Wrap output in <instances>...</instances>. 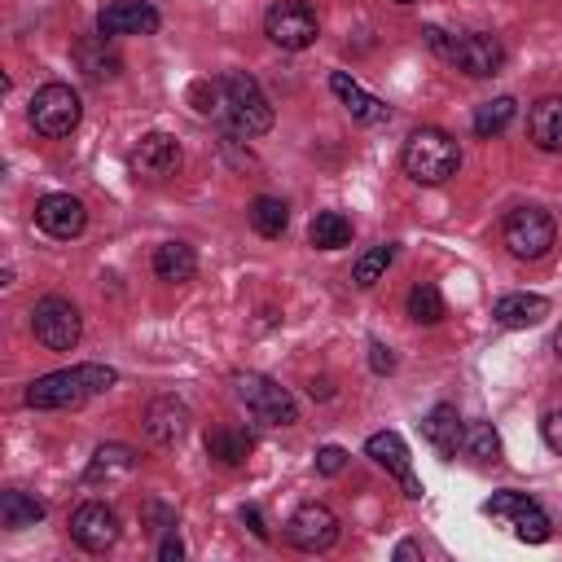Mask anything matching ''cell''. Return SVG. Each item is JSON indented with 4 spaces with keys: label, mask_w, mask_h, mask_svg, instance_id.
I'll list each match as a JSON object with an SVG mask.
<instances>
[{
    "label": "cell",
    "mask_w": 562,
    "mask_h": 562,
    "mask_svg": "<svg viewBox=\"0 0 562 562\" xmlns=\"http://www.w3.org/2000/svg\"><path fill=\"white\" fill-rule=\"evenodd\" d=\"M193 272H198V255H193L189 241H162V246L154 250V277H158V281L184 285V281H193Z\"/></svg>",
    "instance_id": "obj_23"
},
{
    "label": "cell",
    "mask_w": 562,
    "mask_h": 562,
    "mask_svg": "<svg viewBox=\"0 0 562 562\" xmlns=\"http://www.w3.org/2000/svg\"><path fill=\"white\" fill-rule=\"evenodd\" d=\"M329 88H334V97L347 105L351 119H360V123H386V119H391V110H386L378 97H369L347 70H334V75H329Z\"/></svg>",
    "instance_id": "obj_20"
},
{
    "label": "cell",
    "mask_w": 562,
    "mask_h": 562,
    "mask_svg": "<svg viewBox=\"0 0 562 562\" xmlns=\"http://www.w3.org/2000/svg\"><path fill=\"white\" fill-rule=\"evenodd\" d=\"M119 382V373L110 364H70L57 373H44L26 386V404L31 408H79L92 395H105Z\"/></svg>",
    "instance_id": "obj_1"
},
{
    "label": "cell",
    "mask_w": 562,
    "mask_h": 562,
    "mask_svg": "<svg viewBox=\"0 0 562 562\" xmlns=\"http://www.w3.org/2000/svg\"><path fill=\"white\" fill-rule=\"evenodd\" d=\"M136 470V452L127 443H101L83 470V483H119Z\"/></svg>",
    "instance_id": "obj_22"
},
{
    "label": "cell",
    "mask_w": 562,
    "mask_h": 562,
    "mask_svg": "<svg viewBox=\"0 0 562 562\" xmlns=\"http://www.w3.org/2000/svg\"><path fill=\"white\" fill-rule=\"evenodd\" d=\"M369 364H373V373H391V369H395L391 347H386V342H369Z\"/></svg>",
    "instance_id": "obj_38"
},
{
    "label": "cell",
    "mask_w": 562,
    "mask_h": 562,
    "mask_svg": "<svg viewBox=\"0 0 562 562\" xmlns=\"http://www.w3.org/2000/svg\"><path fill=\"white\" fill-rule=\"evenodd\" d=\"M250 435L241 430V426H215L211 435H206V452H211V461H220V465H228V470H237V465H246V457H250Z\"/></svg>",
    "instance_id": "obj_24"
},
{
    "label": "cell",
    "mask_w": 562,
    "mask_h": 562,
    "mask_svg": "<svg viewBox=\"0 0 562 562\" xmlns=\"http://www.w3.org/2000/svg\"><path fill=\"white\" fill-rule=\"evenodd\" d=\"M461 167V149L443 127H417L404 140V171L417 184H443L448 176H457Z\"/></svg>",
    "instance_id": "obj_2"
},
{
    "label": "cell",
    "mask_w": 562,
    "mask_h": 562,
    "mask_svg": "<svg viewBox=\"0 0 562 562\" xmlns=\"http://www.w3.org/2000/svg\"><path fill=\"white\" fill-rule=\"evenodd\" d=\"M448 61H452L461 75H470V79H487V75H496V70L505 66V48H501L496 35L474 31V35H461V40L452 44Z\"/></svg>",
    "instance_id": "obj_12"
},
{
    "label": "cell",
    "mask_w": 562,
    "mask_h": 562,
    "mask_svg": "<svg viewBox=\"0 0 562 562\" xmlns=\"http://www.w3.org/2000/svg\"><path fill=\"white\" fill-rule=\"evenodd\" d=\"M224 114H228L233 132H241V136H263L272 127V105H268L259 79L246 70L224 75Z\"/></svg>",
    "instance_id": "obj_3"
},
{
    "label": "cell",
    "mask_w": 562,
    "mask_h": 562,
    "mask_svg": "<svg viewBox=\"0 0 562 562\" xmlns=\"http://www.w3.org/2000/svg\"><path fill=\"white\" fill-rule=\"evenodd\" d=\"M342 465H347V452H342L338 443H325V448L316 452V470H321L325 479H334V474H338Z\"/></svg>",
    "instance_id": "obj_34"
},
{
    "label": "cell",
    "mask_w": 562,
    "mask_h": 562,
    "mask_svg": "<svg viewBox=\"0 0 562 562\" xmlns=\"http://www.w3.org/2000/svg\"><path fill=\"white\" fill-rule=\"evenodd\" d=\"M145 435H149L154 443H162V448L180 443V439L189 435V408H184L176 395L149 400V408H145Z\"/></svg>",
    "instance_id": "obj_17"
},
{
    "label": "cell",
    "mask_w": 562,
    "mask_h": 562,
    "mask_svg": "<svg viewBox=\"0 0 562 562\" xmlns=\"http://www.w3.org/2000/svg\"><path fill=\"white\" fill-rule=\"evenodd\" d=\"M338 536H342V522H338V514H334L329 505H321V501L299 505V509L290 514V522H285V540H290L299 553H325V549L338 544Z\"/></svg>",
    "instance_id": "obj_10"
},
{
    "label": "cell",
    "mask_w": 562,
    "mask_h": 562,
    "mask_svg": "<svg viewBox=\"0 0 562 562\" xmlns=\"http://www.w3.org/2000/svg\"><path fill=\"white\" fill-rule=\"evenodd\" d=\"M408 316H413L417 325L443 321V299H439V285H435V281H417V285L408 290Z\"/></svg>",
    "instance_id": "obj_31"
},
{
    "label": "cell",
    "mask_w": 562,
    "mask_h": 562,
    "mask_svg": "<svg viewBox=\"0 0 562 562\" xmlns=\"http://www.w3.org/2000/svg\"><path fill=\"white\" fill-rule=\"evenodd\" d=\"M514 114H518V101L514 97H492V101H483L474 110V132L479 136H501L514 123Z\"/></svg>",
    "instance_id": "obj_30"
},
{
    "label": "cell",
    "mask_w": 562,
    "mask_h": 562,
    "mask_svg": "<svg viewBox=\"0 0 562 562\" xmlns=\"http://www.w3.org/2000/svg\"><path fill=\"white\" fill-rule=\"evenodd\" d=\"M263 31L277 48L285 53H303L316 44L321 35V22H316V9L307 0H272L268 13H263Z\"/></svg>",
    "instance_id": "obj_5"
},
{
    "label": "cell",
    "mask_w": 562,
    "mask_h": 562,
    "mask_svg": "<svg viewBox=\"0 0 562 562\" xmlns=\"http://www.w3.org/2000/svg\"><path fill=\"white\" fill-rule=\"evenodd\" d=\"M364 452H369V457H373V461H378V465H382L386 474H395V479L404 483V496H408V501H417V496L426 492V487H422V483L413 479L408 443H404V439H400L395 430H378V435H369V439H364Z\"/></svg>",
    "instance_id": "obj_15"
},
{
    "label": "cell",
    "mask_w": 562,
    "mask_h": 562,
    "mask_svg": "<svg viewBox=\"0 0 562 562\" xmlns=\"http://www.w3.org/2000/svg\"><path fill=\"white\" fill-rule=\"evenodd\" d=\"M132 171L136 176H149V180H162V176H171L176 167H180V140L176 136H167V132H149V136H140L136 140V149H132Z\"/></svg>",
    "instance_id": "obj_16"
},
{
    "label": "cell",
    "mask_w": 562,
    "mask_h": 562,
    "mask_svg": "<svg viewBox=\"0 0 562 562\" xmlns=\"http://www.w3.org/2000/svg\"><path fill=\"white\" fill-rule=\"evenodd\" d=\"M483 514H492V518H501L505 527H514V536H518L522 544H544V540H549V514H544L527 492H514V487L492 492V501L483 505Z\"/></svg>",
    "instance_id": "obj_9"
},
{
    "label": "cell",
    "mask_w": 562,
    "mask_h": 562,
    "mask_svg": "<svg viewBox=\"0 0 562 562\" xmlns=\"http://www.w3.org/2000/svg\"><path fill=\"white\" fill-rule=\"evenodd\" d=\"M70 540L88 553H105L114 540H119V514L101 501H83L75 514H70Z\"/></svg>",
    "instance_id": "obj_11"
},
{
    "label": "cell",
    "mask_w": 562,
    "mask_h": 562,
    "mask_svg": "<svg viewBox=\"0 0 562 562\" xmlns=\"http://www.w3.org/2000/svg\"><path fill=\"white\" fill-rule=\"evenodd\" d=\"M553 351H558V356H562V329H558V334H553Z\"/></svg>",
    "instance_id": "obj_40"
},
{
    "label": "cell",
    "mask_w": 562,
    "mask_h": 562,
    "mask_svg": "<svg viewBox=\"0 0 562 562\" xmlns=\"http://www.w3.org/2000/svg\"><path fill=\"white\" fill-rule=\"evenodd\" d=\"M395 4H413V0H395Z\"/></svg>",
    "instance_id": "obj_41"
},
{
    "label": "cell",
    "mask_w": 562,
    "mask_h": 562,
    "mask_svg": "<svg viewBox=\"0 0 562 562\" xmlns=\"http://www.w3.org/2000/svg\"><path fill=\"white\" fill-rule=\"evenodd\" d=\"M40 518H44V505H40L35 496H26V492H18V487H9V492L0 496V522H4L9 531L35 527Z\"/></svg>",
    "instance_id": "obj_29"
},
{
    "label": "cell",
    "mask_w": 562,
    "mask_h": 562,
    "mask_svg": "<svg viewBox=\"0 0 562 562\" xmlns=\"http://www.w3.org/2000/svg\"><path fill=\"white\" fill-rule=\"evenodd\" d=\"M527 136L544 154H562V97H540L527 110Z\"/></svg>",
    "instance_id": "obj_18"
},
{
    "label": "cell",
    "mask_w": 562,
    "mask_h": 562,
    "mask_svg": "<svg viewBox=\"0 0 562 562\" xmlns=\"http://www.w3.org/2000/svg\"><path fill=\"white\" fill-rule=\"evenodd\" d=\"M75 61H79V70H83L92 83H105V79H114V75H119V57H114V53H105V35L83 40V44L75 48Z\"/></svg>",
    "instance_id": "obj_26"
},
{
    "label": "cell",
    "mask_w": 562,
    "mask_h": 562,
    "mask_svg": "<svg viewBox=\"0 0 562 562\" xmlns=\"http://www.w3.org/2000/svg\"><path fill=\"white\" fill-rule=\"evenodd\" d=\"M307 241L316 250H342L351 241V220L342 211H316V220L307 228Z\"/></svg>",
    "instance_id": "obj_25"
},
{
    "label": "cell",
    "mask_w": 562,
    "mask_h": 562,
    "mask_svg": "<svg viewBox=\"0 0 562 562\" xmlns=\"http://www.w3.org/2000/svg\"><path fill=\"white\" fill-rule=\"evenodd\" d=\"M79 114H83V105H79V92L70 83H44L31 97V127L48 140L70 136L79 127Z\"/></svg>",
    "instance_id": "obj_7"
},
{
    "label": "cell",
    "mask_w": 562,
    "mask_h": 562,
    "mask_svg": "<svg viewBox=\"0 0 562 562\" xmlns=\"http://www.w3.org/2000/svg\"><path fill=\"white\" fill-rule=\"evenodd\" d=\"M189 97H193V110L198 114H224V79H202V83H193L189 88Z\"/></svg>",
    "instance_id": "obj_33"
},
{
    "label": "cell",
    "mask_w": 562,
    "mask_h": 562,
    "mask_svg": "<svg viewBox=\"0 0 562 562\" xmlns=\"http://www.w3.org/2000/svg\"><path fill=\"white\" fill-rule=\"evenodd\" d=\"M162 26L158 9L145 4V0H114L97 13V35H154Z\"/></svg>",
    "instance_id": "obj_13"
},
{
    "label": "cell",
    "mask_w": 562,
    "mask_h": 562,
    "mask_svg": "<svg viewBox=\"0 0 562 562\" xmlns=\"http://www.w3.org/2000/svg\"><path fill=\"white\" fill-rule=\"evenodd\" d=\"M461 413L452 408V404H435L430 413H426V422H422V439L439 452V457H457V448H461Z\"/></svg>",
    "instance_id": "obj_21"
},
{
    "label": "cell",
    "mask_w": 562,
    "mask_h": 562,
    "mask_svg": "<svg viewBox=\"0 0 562 562\" xmlns=\"http://www.w3.org/2000/svg\"><path fill=\"white\" fill-rule=\"evenodd\" d=\"M233 386H237V400L250 408L255 422H263V426H290V422H299L294 395L285 386H277L272 378H263V373H237Z\"/></svg>",
    "instance_id": "obj_6"
},
{
    "label": "cell",
    "mask_w": 562,
    "mask_h": 562,
    "mask_svg": "<svg viewBox=\"0 0 562 562\" xmlns=\"http://www.w3.org/2000/svg\"><path fill=\"white\" fill-rule=\"evenodd\" d=\"M391 259H395V246H391V241H386V246H373V250H364V255L356 259V268H351V281H356L360 290L378 285V277L391 268Z\"/></svg>",
    "instance_id": "obj_32"
},
{
    "label": "cell",
    "mask_w": 562,
    "mask_h": 562,
    "mask_svg": "<svg viewBox=\"0 0 562 562\" xmlns=\"http://www.w3.org/2000/svg\"><path fill=\"white\" fill-rule=\"evenodd\" d=\"M145 522H149L154 531H171V527H176V514H171L167 505H158V501H145Z\"/></svg>",
    "instance_id": "obj_35"
},
{
    "label": "cell",
    "mask_w": 562,
    "mask_h": 562,
    "mask_svg": "<svg viewBox=\"0 0 562 562\" xmlns=\"http://www.w3.org/2000/svg\"><path fill=\"white\" fill-rule=\"evenodd\" d=\"M461 452H465L474 465L501 461V435L492 430V422H470V426L461 430Z\"/></svg>",
    "instance_id": "obj_27"
},
{
    "label": "cell",
    "mask_w": 562,
    "mask_h": 562,
    "mask_svg": "<svg viewBox=\"0 0 562 562\" xmlns=\"http://www.w3.org/2000/svg\"><path fill=\"white\" fill-rule=\"evenodd\" d=\"M501 241H505V250L514 259H544L553 250V241H558V224L540 206H518V211L505 215Z\"/></svg>",
    "instance_id": "obj_4"
},
{
    "label": "cell",
    "mask_w": 562,
    "mask_h": 562,
    "mask_svg": "<svg viewBox=\"0 0 562 562\" xmlns=\"http://www.w3.org/2000/svg\"><path fill=\"white\" fill-rule=\"evenodd\" d=\"M241 522H246L259 540H268V536H272V531H268V522H263V514H259V505H246V509H241Z\"/></svg>",
    "instance_id": "obj_39"
},
{
    "label": "cell",
    "mask_w": 562,
    "mask_h": 562,
    "mask_svg": "<svg viewBox=\"0 0 562 562\" xmlns=\"http://www.w3.org/2000/svg\"><path fill=\"white\" fill-rule=\"evenodd\" d=\"M492 316L505 325V329H527V325H540L549 316V299L544 294H527V290H514V294H501L492 303Z\"/></svg>",
    "instance_id": "obj_19"
},
{
    "label": "cell",
    "mask_w": 562,
    "mask_h": 562,
    "mask_svg": "<svg viewBox=\"0 0 562 562\" xmlns=\"http://www.w3.org/2000/svg\"><path fill=\"white\" fill-rule=\"evenodd\" d=\"M540 435H544V443H549L553 452H562V408L544 413V422H540Z\"/></svg>",
    "instance_id": "obj_36"
},
{
    "label": "cell",
    "mask_w": 562,
    "mask_h": 562,
    "mask_svg": "<svg viewBox=\"0 0 562 562\" xmlns=\"http://www.w3.org/2000/svg\"><path fill=\"white\" fill-rule=\"evenodd\" d=\"M246 215H250V228H255L259 237H281V233L290 228V206H285L281 198H268V193L255 198Z\"/></svg>",
    "instance_id": "obj_28"
},
{
    "label": "cell",
    "mask_w": 562,
    "mask_h": 562,
    "mask_svg": "<svg viewBox=\"0 0 562 562\" xmlns=\"http://www.w3.org/2000/svg\"><path fill=\"white\" fill-rule=\"evenodd\" d=\"M184 558V544H180V536H176V527L171 531H162V540H158V562H180Z\"/></svg>",
    "instance_id": "obj_37"
},
{
    "label": "cell",
    "mask_w": 562,
    "mask_h": 562,
    "mask_svg": "<svg viewBox=\"0 0 562 562\" xmlns=\"http://www.w3.org/2000/svg\"><path fill=\"white\" fill-rule=\"evenodd\" d=\"M35 224H40L48 237L70 241V237L83 233V224H88V206H83L79 198H70V193H44V198L35 202Z\"/></svg>",
    "instance_id": "obj_14"
},
{
    "label": "cell",
    "mask_w": 562,
    "mask_h": 562,
    "mask_svg": "<svg viewBox=\"0 0 562 562\" xmlns=\"http://www.w3.org/2000/svg\"><path fill=\"white\" fill-rule=\"evenodd\" d=\"M31 329L35 338L48 347V351H70L83 334V321H79V307L61 294H44L35 307H31Z\"/></svg>",
    "instance_id": "obj_8"
}]
</instances>
